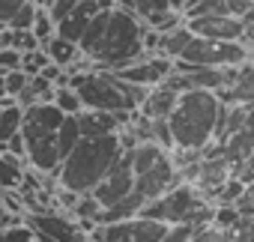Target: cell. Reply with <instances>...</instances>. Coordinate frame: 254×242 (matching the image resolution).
Instances as JSON below:
<instances>
[{
	"label": "cell",
	"instance_id": "cell-31",
	"mask_svg": "<svg viewBox=\"0 0 254 242\" xmlns=\"http://www.w3.org/2000/svg\"><path fill=\"white\" fill-rule=\"evenodd\" d=\"M78 3H81V0H51L45 9H48V15L54 18V24H60L66 15H72V9H75Z\"/></svg>",
	"mask_w": 254,
	"mask_h": 242
},
{
	"label": "cell",
	"instance_id": "cell-11",
	"mask_svg": "<svg viewBox=\"0 0 254 242\" xmlns=\"http://www.w3.org/2000/svg\"><path fill=\"white\" fill-rule=\"evenodd\" d=\"M132 191H135V165H132V150H126L117 159V165L108 171V177L90 194L102 203V209H108V206L120 203L123 197H129Z\"/></svg>",
	"mask_w": 254,
	"mask_h": 242
},
{
	"label": "cell",
	"instance_id": "cell-24",
	"mask_svg": "<svg viewBox=\"0 0 254 242\" xmlns=\"http://www.w3.org/2000/svg\"><path fill=\"white\" fill-rule=\"evenodd\" d=\"M206 15H233L230 0H200L197 6H191L186 12V18H206Z\"/></svg>",
	"mask_w": 254,
	"mask_h": 242
},
{
	"label": "cell",
	"instance_id": "cell-28",
	"mask_svg": "<svg viewBox=\"0 0 254 242\" xmlns=\"http://www.w3.org/2000/svg\"><path fill=\"white\" fill-rule=\"evenodd\" d=\"M168 9H171L168 0H135V3H132V12H135L141 21L153 18L156 12H168Z\"/></svg>",
	"mask_w": 254,
	"mask_h": 242
},
{
	"label": "cell",
	"instance_id": "cell-44",
	"mask_svg": "<svg viewBox=\"0 0 254 242\" xmlns=\"http://www.w3.org/2000/svg\"><path fill=\"white\" fill-rule=\"evenodd\" d=\"M90 242H93V239H90Z\"/></svg>",
	"mask_w": 254,
	"mask_h": 242
},
{
	"label": "cell",
	"instance_id": "cell-43",
	"mask_svg": "<svg viewBox=\"0 0 254 242\" xmlns=\"http://www.w3.org/2000/svg\"><path fill=\"white\" fill-rule=\"evenodd\" d=\"M245 3H251V6H254V0H245Z\"/></svg>",
	"mask_w": 254,
	"mask_h": 242
},
{
	"label": "cell",
	"instance_id": "cell-23",
	"mask_svg": "<svg viewBox=\"0 0 254 242\" xmlns=\"http://www.w3.org/2000/svg\"><path fill=\"white\" fill-rule=\"evenodd\" d=\"M54 105L66 114V117H78L81 111H84V102H81V96H78V90L75 87H57V96H54Z\"/></svg>",
	"mask_w": 254,
	"mask_h": 242
},
{
	"label": "cell",
	"instance_id": "cell-20",
	"mask_svg": "<svg viewBox=\"0 0 254 242\" xmlns=\"http://www.w3.org/2000/svg\"><path fill=\"white\" fill-rule=\"evenodd\" d=\"M24 126V108L18 102L3 105V117H0V150H6L9 138H15Z\"/></svg>",
	"mask_w": 254,
	"mask_h": 242
},
{
	"label": "cell",
	"instance_id": "cell-12",
	"mask_svg": "<svg viewBox=\"0 0 254 242\" xmlns=\"http://www.w3.org/2000/svg\"><path fill=\"white\" fill-rule=\"evenodd\" d=\"M27 224L36 233H42V236H48L54 242H90V233L84 230V224L75 215H66V212H57V209L30 212Z\"/></svg>",
	"mask_w": 254,
	"mask_h": 242
},
{
	"label": "cell",
	"instance_id": "cell-25",
	"mask_svg": "<svg viewBox=\"0 0 254 242\" xmlns=\"http://www.w3.org/2000/svg\"><path fill=\"white\" fill-rule=\"evenodd\" d=\"M224 242H254V218H239L224 230Z\"/></svg>",
	"mask_w": 254,
	"mask_h": 242
},
{
	"label": "cell",
	"instance_id": "cell-26",
	"mask_svg": "<svg viewBox=\"0 0 254 242\" xmlns=\"http://www.w3.org/2000/svg\"><path fill=\"white\" fill-rule=\"evenodd\" d=\"M36 15H39V6L36 3H27L15 12V18L9 21V30H33V24H36Z\"/></svg>",
	"mask_w": 254,
	"mask_h": 242
},
{
	"label": "cell",
	"instance_id": "cell-41",
	"mask_svg": "<svg viewBox=\"0 0 254 242\" xmlns=\"http://www.w3.org/2000/svg\"><path fill=\"white\" fill-rule=\"evenodd\" d=\"M242 21H248V24H254V6H251V9H248L245 15H242Z\"/></svg>",
	"mask_w": 254,
	"mask_h": 242
},
{
	"label": "cell",
	"instance_id": "cell-19",
	"mask_svg": "<svg viewBox=\"0 0 254 242\" xmlns=\"http://www.w3.org/2000/svg\"><path fill=\"white\" fill-rule=\"evenodd\" d=\"M42 48H45V54L51 57V63H57V66H63V69H69L78 57H84L78 42H69V39H63V36H57V33H54Z\"/></svg>",
	"mask_w": 254,
	"mask_h": 242
},
{
	"label": "cell",
	"instance_id": "cell-18",
	"mask_svg": "<svg viewBox=\"0 0 254 242\" xmlns=\"http://www.w3.org/2000/svg\"><path fill=\"white\" fill-rule=\"evenodd\" d=\"M27 171H24V159L12 156V153H0V188L3 191H18L24 182Z\"/></svg>",
	"mask_w": 254,
	"mask_h": 242
},
{
	"label": "cell",
	"instance_id": "cell-10",
	"mask_svg": "<svg viewBox=\"0 0 254 242\" xmlns=\"http://www.w3.org/2000/svg\"><path fill=\"white\" fill-rule=\"evenodd\" d=\"M165 230H168L165 221L138 215V218H129V221L99 224V227L90 233V239H93V242H162Z\"/></svg>",
	"mask_w": 254,
	"mask_h": 242
},
{
	"label": "cell",
	"instance_id": "cell-33",
	"mask_svg": "<svg viewBox=\"0 0 254 242\" xmlns=\"http://www.w3.org/2000/svg\"><path fill=\"white\" fill-rule=\"evenodd\" d=\"M197 227H189V224H171L162 236V242H191Z\"/></svg>",
	"mask_w": 254,
	"mask_h": 242
},
{
	"label": "cell",
	"instance_id": "cell-29",
	"mask_svg": "<svg viewBox=\"0 0 254 242\" xmlns=\"http://www.w3.org/2000/svg\"><path fill=\"white\" fill-rule=\"evenodd\" d=\"M33 33H36V39L45 45L54 33H57V24H54V18L48 15V9H39V15H36V24H33Z\"/></svg>",
	"mask_w": 254,
	"mask_h": 242
},
{
	"label": "cell",
	"instance_id": "cell-2",
	"mask_svg": "<svg viewBox=\"0 0 254 242\" xmlns=\"http://www.w3.org/2000/svg\"><path fill=\"white\" fill-rule=\"evenodd\" d=\"M224 102L212 90H189L180 96L174 114L168 117L171 129V153L177 168L191 165L206 156V150L218 138Z\"/></svg>",
	"mask_w": 254,
	"mask_h": 242
},
{
	"label": "cell",
	"instance_id": "cell-40",
	"mask_svg": "<svg viewBox=\"0 0 254 242\" xmlns=\"http://www.w3.org/2000/svg\"><path fill=\"white\" fill-rule=\"evenodd\" d=\"M9 93H6V75H0V99H6Z\"/></svg>",
	"mask_w": 254,
	"mask_h": 242
},
{
	"label": "cell",
	"instance_id": "cell-6",
	"mask_svg": "<svg viewBox=\"0 0 254 242\" xmlns=\"http://www.w3.org/2000/svg\"><path fill=\"white\" fill-rule=\"evenodd\" d=\"M132 165H135V191L132 194L144 203V209L183 182L174 153L162 144H138L132 150Z\"/></svg>",
	"mask_w": 254,
	"mask_h": 242
},
{
	"label": "cell",
	"instance_id": "cell-39",
	"mask_svg": "<svg viewBox=\"0 0 254 242\" xmlns=\"http://www.w3.org/2000/svg\"><path fill=\"white\" fill-rule=\"evenodd\" d=\"M171 3V9H177V12H186V0H168Z\"/></svg>",
	"mask_w": 254,
	"mask_h": 242
},
{
	"label": "cell",
	"instance_id": "cell-16",
	"mask_svg": "<svg viewBox=\"0 0 254 242\" xmlns=\"http://www.w3.org/2000/svg\"><path fill=\"white\" fill-rule=\"evenodd\" d=\"M180 96H183V93H177V90H174V87H168V84L150 87V93H147V99L141 102L138 114H141V117H147V120H168V117L174 114V108H177Z\"/></svg>",
	"mask_w": 254,
	"mask_h": 242
},
{
	"label": "cell",
	"instance_id": "cell-36",
	"mask_svg": "<svg viewBox=\"0 0 254 242\" xmlns=\"http://www.w3.org/2000/svg\"><path fill=\"white\" fill-rule=\"evenodd\" d=\"M236 209H239V215L254 218V182H245V191H242V197L236 200Z\"/></svg>",
	"mask_w": 254,
	"mask_h": 242
},
{
	"label": "cell",
	"instance_id": "cell-1",
	"mask_svg": "<svg viewBox=\"0 0 254 242\" xmlns=\"http://www.w3.org/2000/svg\"><path fill=\"white\" fill-rule=\"evenodd\" d=\"M144 36H147V24L135 12L111 6V9H102L90 21L78 45H81V54L96 69L117 72V69H126L135 60L147 57Z\"/></svg>",
	"mask_w": 254,
	"mask_h": 242
},
{
	"label": "cell",
	"instance_id": "cell-3",
	"mask_svg": "<svg viewBox=\"0 0 254 242\" xmlns=\"http://www.w3.org/2000/svg\"><path fill=\"white\" fill-rule=\"evenodd\" d=\"M123 141L120 135H105V138H81L78 147L63 159L60 171L54 174L60 188L75 191V194H90L105 177L108 171L117 165V159L123 156Z\"/></svg>",
	"mask_w": 254,
	"mask_h": 242
},
{
	"label": "cell",
	"instance_id": "cell-7",
	"mask_svg": "<svg viewBox=\"0 0 254 242\" xmlns=\"http://www.w3.org/2000/svg\"><path fill=\"white\" fill-rule=\"evenodd\" d=\"M141 215L171 224H189V227H203L212 224L215 218V203L194 185V182H180L159 200H153Z\"/></svg>",
	"mask_w": 254,
	"mask_h": 242
},
{
	"label": "cell",
	"instance_id": "cell-4",
	"mask_svg": "<svg viewBox=\"0 0 254 242\" xmlns=\"http://www.w3.org/2000/svg\"><path fill=\"white\" fill-rule=\"evenodd\" d=\"M69 87L78 90L84 108L111 111V114L138 111L141 102L150 93V87L129 84V81H123L120 75H114L108 69H90V72H81V75H69Z\"/></svg>",
	"mask_w": 254,
	"mask_h": 242
},
{
	"label": "cell",
	"instance_id": "cell-21",
	"mask_svg": "<svg viewBox=\"0 0 254 242\" xmlns=\"http://www.w3.org/2000/svg\"><path fill=\"white\" fill-rule=\"evenodd\" d=\"M0 242H42V236L30 224H21L18 218H6L0 227Z\"/></svg>",
	"mask_w": 254,
	"mask_h": 242
},
{
	"label": "cell",
	"instance_id": "cell-42",
	"mask_svg": "<svg viewBox=\"0 0 254 242\" xmlns=\"http://www.w3.org/2000/svg\"><path fill=\"white\" fill-rule=\"evenodd\" d=\"M0 117H3V105H0Z\"/></svg>",
	"mask_w": 254,
	"mask_h": 242
},
{
	"label": "cell",
	"instance_id": "cell-15",
	"mask_svg": "<svg viewBox=\"0 0 254 242\" xmlns=\"http://www.w3.org/2000/svg\"><path fill=\"white\" fill-rule=\"evenodd\" d=\"M224 105H254V60L233 66L227 84L215 93Z\"/></svg>",
	"mask_w": 254,
	"mask_h": 242
},
{
	"label": "cell",
	"instance_id": "cell-9",
	"mask_svg": "<svg viewBox=\"0 0 254 242\" xmlns=\"http://www.w3.org/2000/svg\"><path fill=\"white\" fill-rule=\"evenodd\" d=\"M209 150L221 153L242 182H254V105L245 117V123L239 126V132L230 135L224 144H212Z\"/></svg>",
	"mask_w": 254,
	"mask_h": 242
},
{
	"label": "cell",
	"instance_id": "cell-38",
	"mask_svg": "<svg viewBox=\"0 0 254 242\" xmlns=\"http://www.w3.org/2000/svg\"><path fill=\"white\" fill-rule=\"evenodd\" d=\"M6 212H9V209H6V203H3V191H0V227H3V221L9 218Z\"/></svg>",
	"mask_w": 254,
	"mask_h": 242
},
{
	"label": "cell",
	"instance_id": "cell-37",
	"mask_svg": "<svg viewBox=\"0 0 254 242\" xmlns=\"http://www.w3.org/2000/svg\"><path fill=\"white\" fill-rule=\"evenodd\" d=\"M21 57H24V51H18V48H0V66H3L6 72L9 69H21Z\"/></svg>",
	"mask_w": 254,
	"mask_h": 242
},
{
	"label": "cell",
	"instance_id": "cell-8",
	"mask_svg": "<svg viewBox=\"0 0 254 242\" xmlns=\"http://www.w3.org/2000/svg\"><path fill=\"white\" fill-rule=\"evenodd\" d=\"M177 60L189 63V66H203V69H233V66L254 60V54L245 48V42H221V39L191 36Z\"/></svg>",
	"mask_w": 254,
	"mask_h": 242
},
{
	"label": "cell",
	"instance_id": "cell-32",
	"mask_svg": "<svg viewBox=\"0 0 254 242\" xmlns=\"http://www.w3.org/2000/svg\"><path fill=\"white\" fill-rule=\"evenodd\" d=\"M242 215H239V209L236 206H215V218H212V224L215 227H221V230H227L230 224H236Z\"/></svg>",
	"mask_w": 254,
	"mask_h": 242
},
{
	"label": "cell",
	"instance_id": "cell-17",
	"mask_svg": "<svg viewBox=\"0 0 254 242\" xmlns=\"http://www.w3.org/2000/svg\"><path fill=\"white\" fill-rule=\"evenodd\" d=\"M78 126H81L84 138H105V135H120L123 132V123H120L117 114H111V111H93V108H84L78 114Z\"/></svg>",
	"mask_w": 254,
	"mask_h": 242
},
{
	"label": "cell",
	"instance_id": "cell-5",
	"mask_svg": "<svg viewBox=\"0 0 254 242\" xmlns=\"http://www.w3.org/2000/svg\"><path fill=\"white\" fill-rule=\"evenodd\" d=\"M66 114L54 102H39L24 111V144H27V162L39 174H57L63 165L60 147H57V132L63 126Z\"/></svg>",
	"mask_w": 254,
	"mask_h": 242
},
{
	"label": "cell",
	"instance_id": "cell-22",
	"mask_svg": "<svg viewBox=\"0 0 254 242\" xmlns=\"http://www.w3.org/2000/svg\"><path fill=\"white\" fill-rule=\"evenodd\" d=\"M84 135H81V126H78V117H66L63 120V126H60V132H57V147H60V156L66 159L75 147H78V141H81Z\"/></svg>",
	"mask_w": 254,
	"mask_h": 242
},
{
	"label": "cell",
	"instance_id": "cell-27",
	"mask_svg": "<svg viewBox=\"0 0 254 242\" xmlns=\"http://www.w3.org/2000/svg\"><path fill=\"white\" fill-rule=\"evenodd\" d=\"M51 63V57L45 54V48H36V51H24V57H21V69L27 72V75H39L45 66Z\"/></svg>",
	"mask_w": 254,
	"mask_h": 242
},
{
	"label": "cell",
	"instance_id": "cell-30",
	"mask_svg": "<svg viewBox=\"0 0 254 242\" xmlns=\"http://www.w3.org/2000/svg\"><path fill=\"white\" fill-rule=\"evenodd\" d=\"M27 84H30V75H27L24 69H9V72H6V93H9L12 99H18Z\"/></svg>",
	"mask_w": 254,
	"mask_h": 242
},
{
	"label": "cell",
	"instance_id": "cell-35",
	"mask_svg": "<svg viewBox=\"0 0 254 242\" xmlns=\"http://www.w3.org/2000/svg\"><path fill=\"white\" fill-rule=\"evenodd\" d=\"M27 3V0H0V27H9V21L15 18V12Z\"/></svg>",
	"mask_w": 254,
	"mask_h": 242
},
{
	"label": "cell",
	"instance_id": "cell-34",
	"mask_svg": "<svg viewBox=\"0 0 254 242\" xmlns=\"http://www.w3.org/2000/svg\"><path fill=\"white\" fill-rule=\"evenodd\" d=\"M191 242H224V230L215 227V224H203V227L194 230Z\"/></svg>",
	"mask_w": 254,
	"mask_h": 242
},
{
	"label": "cell",
	"instance_id": "cell-14",
	"mask_svg": "<svg viewBox=\"0 0 254 242\" xmlns=\"http://www.w3.org/2000/svg\"><path fill=\"white\" fill-rule=\"evenodd\" d=\"M189 30L203 39H221V42H242L245 21L236 15H206V18H186Z\"/></svg>",
	"mask_w": 254,
	"mask_h": 242
},
{
	"label": "cell",
	"instance_id": "cell-13",
	"mask_svg": "<svg viewBox=\"0 0 254 242\" xmlns=\"http://www.w3.org/2000/svg\"><path fill=\"white\" fill-rule=\"evenodd\" d=\"M174 66H177V60H171V57L147 54V57L135 60L132 66L117 69L114 75H120L123 81H129V84H138V87H159V84H165L174 75Z\"/></svg>",
	"mask_w": 254,
	"mask_h": 242
}]
</instances>
